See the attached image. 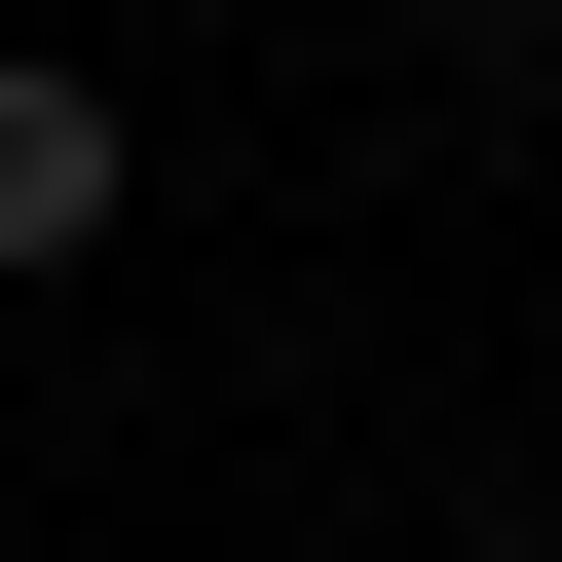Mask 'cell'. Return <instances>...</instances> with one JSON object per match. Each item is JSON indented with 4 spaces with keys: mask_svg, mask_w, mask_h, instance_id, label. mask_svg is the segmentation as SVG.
I'll return each mask as SVG.
<instances>
[{
    "mask_svg": "<svg viewBox=\"0 0 562 562\" xmlns=\"http://www.w3.org/2000/svg\"><path fill=\"white\" fill-rule=\"evenodd\" d=\"M113 225H150V76L0 0V301H113Z\"/></svg>",
    "mask_w": 562,
    "mask_h": 562,
    "instance_id": "6da1fadb",
    "label": "cell"
}]
</instances>
